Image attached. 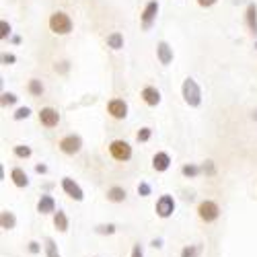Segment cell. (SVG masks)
<instances>
[{
    "label": "cell",
    "mask_w": 257,
    "mask_h": 257,
    "mask_svg": "<svg viewBox=\"0 0 257 257\" xmlns=\"http://www.w3.org/2000/svg\"><path fill=\"white\" fill-rule=\"evenodd\" d=\"M181 95H183V101L189 107H200V103H202V89H200V84L194 78H185L183 80Z\"/></svg>",
    "instance_id": "cell-1"
},
{
    "label": "cell",
    "mask_w": 257,
    "mask_h": 257,
    "mask_svg": "<svg viewBox=\"0 0 257 257\" xmlns=\"http://www.w3.org/2000/svg\"><path fill=\"white\" fill-rule=\"evenodd\" d=\"M48 23H50L52 33H56V35H68L72 31V19L66 13H62V11L54 13Z\"/></svg>",
    "instance_id": "cell-2"
},
{
    "label": "cell",
    "mask_w": 257,
    "mask_h": 257,
    "mask_svg": "<svg viewBox=\"0 0 257 257\" xmlns=\"http://www.w3.org/2000/svg\"><path fill=\"white\" fill-rule=\"evenodd\" d=\"M198 216L204 222H214V220H218V216H220V208L214 200H204L198 206Z\"/></svg>",
    "instance_id": "cell-3"
},
{
    "label": "cell",
    "mask_w": 257,
    "mask_h": 257,
    "mask_svg": "<svg viewBox=\"0 0 257 257\" xmlns=\"http://www.w3.org/2000/svg\"><path fill=\"white\" fill-rule=\"evenodd\" d=\"M109 155L119 161V163H125V161H130L132 159V146L127 144L125 140H113L109 144Z\"/></svg>",
    "instance_id": "cell-4"
},
{
    "label": "cell",
    "mask_w": 257,
    "mask_h": 257,
    "mask_svg": "<svg viewBox=\"0 0 257 257\" xmlns=\"http://www.w3.org/2000/svg\"><path fill=\"white\" fill-rule=\"evenodd\" d=\"M58 146H60V151H62L64 155L74 157V155H78V153H80V148H82V138H80V136H76V134L64 136V138L58 142Z\"/></svg>",
    "instance_id": "cell-5"
},
{
    "label": "cell",
    "mask_w": 257,
    "mask_h": 257,
    "mask_svg": "<svg viewBox=\"0 0 257 257\" xmlns=\"http://www.w3.org/2000/svg\"><path fill=\"white\" fill-rule=\"evenodd\" d=\"M155 212H157L159 218H171V216H173V212H175V200H173V196H169V194L161 196L157 200V204H155Z\"/></svg>",
    "instance_id": "cell-6"
},
{
    "label": "cell",
    "mask_w": 257,
    "mask_h": 257,
    "mask_svg": "<svg viewBox=\"0 0 257 257\" xmlns=\"http://www.w3.org/2000/svg\"><path fill=\"white\" fill-rule=\"evenodd\" d=\"M157 15H159V3H157V0H151V3L144 7L142 17H140V21H142V29H144V31H148V29L153 27V23L157 21Z\"/></svg>",
    "instance_id": "cell-7"
},
{
    "label": "cell",
    "mask_w": 257,
    "mask_h": 257,
    "mask_svg": "<svg viewBox=\"0 0 257 257\" xmlns=\"http://www.w3.org/2000/svg\"><path fill=\"white\" fill-rule=\"evenodd\" d=\"M62 189L66 191L68 198H72V200H76V202H82V200H84L82 187H80L74 179H70V177H64V179H62Z\"/></svg>",
    "instance_id": "cell-8"
},
{
    "label": "cell",
    "mask_w": 257,
    "mask_h": 257,
    "mask_svg": "<svg viewBox=\"0 0 257 257\" xmlns=\"http://www.w3.org/2000/svg\"><path fill=\"white\" fill-rule=\"evenodd\" d=\"M107 113L113 119H125L127 117V103L123 99H111L107 103Z\"/></svg>",
    "instance_id": "cell-9"
},
{
    "label": "cell",
    "mask_w": 257,
    "mask_h": 257,
    "mask_svg": "<svg viewBox=\"0 0 257 257\" xmlns=\"http://www.w3.org/2000/svg\"><path fill=\"white\" fill-rule=\"evenodd\" d=\"M39 121L46 127H56L60 123V113L54 109V107H41L39 109Z\"/></svg>",
    "instance_id": "cell-10"
},
{
    "label": "cell",
    "mask_w": 257,
    "mask_h": 257,
    "mask_svg": "<svg viewBox=\"0 0 257 257\" xmlns=\"http://www.w3.org/2000/svg\"><path fill=\"white\" fill-rule=\"evenodd\" d=\"M157 56H159V62L163 66H169L171 62H173V48H171L167 41H159L157 46Z\"/></svg>",
    "instance_id": "cell-11"
},
{
    "label": "cell",
    "mask_w": 257,
    "mask_h": 257,
    "mask_svg": "<svg viewBox=\"0 0 257 257\" xmlns=\"http://www.w3.org/2000/svg\"><path fill=\"white\" fill-rule=\"evenodd\" d=\"M140 97L144 99V103H146L148 107H157V105L161 103V93H159V89H155V87H144L142 93H140Z\"/></svg>",
    "instance_id": "cell-12"
},
{
    "label": "cell",
    "mask_w": 257,
    "mask_h": 257,
    "mask_svg": "<svg viewBox=\"0 0 257 257\" xmlns=\"http://www.w3.org/2000/svg\"><path fill=\"white\" fill-rule=\"evenodd\" d=\"M169 167H171V157L167 153H157L153 157V169L157 171V173H165Z\"/></svg>",
    "instance_id": "cell-13"
},
{
    "label": "cell",
    "mask_w": 257,
    "mask_h": 257,
    "mask_svg": "<svg viewBox=\"0 0 257 257\" xmlns=\"http://www.w3.org/2000/svg\"><path fill=\"white\" fill-rule=\"evenodd\" d=\"M37 212L39 214H56V200L52 196H41L37 202Z\"/></svg>",
    "instance_id": "cell-14"
},
{
    "label": "cell",
    "mask_w": 257,
    "mask_h": 257,
    "mask_svg": "<svg viewBox=\"0 0 257 257\" xmlns=\"http://www.w3.org/2000/svg\"><path fill=\"white\" fill-rule=\"evenodd\" d=\"M245 19H247L249 31H251V33H257V7H255V3H249V5H247Z\"/></svg>",
    "instance_id": "cell-15"
},
{
    "label": "cell",
    "mask_w": 257,
    "mask_h": 257,
    "mask_svg": "<svg viewBox=\"0 0 257 257\" xmlns=\"http://www.w3.org/2000/svg\"><path fill=\"white\" fill-rule=\"evenodd\" d=\"M11 179H13V183L17 185V187H27L29 185V177H27V173L21 167H15L13 171H11Z\"/></svg>",
    "instance_id": "cell-16"
},
{
    "label": "cell",
    "mask_w": 257,
    "mask_h": 257,
    "mask_svg": "<svg viewBox=\"0 0 257 257\" xmlns=\"http://www.w3.org/2000/svg\"><path fill=\"white\" fill-rule=\"evenodd\" d=\"M125 189L123 187H119V185H113V187H109L107 189V200L109 202H113V204H121L123 200H125Z\"/></svg>",
    "instance_id": "cell-17"
},
{
    "label": "cell",
    "mask_w": 257,
    "mask_h": 257,
    "mask_svg": "<svg viewBox=\"0 0 257 257\" xmlns=\"http://www.w3.org/2000/svg\"><path fill=\"white\" fill-rule=\"evenodd\" d=\"M0 226H3L5 230H13L17 226V218L15 214L9 212V210H3V214H0Z\"/></svg>",
    "instance_id": "cell-18"
},
{
    "label": "cell",
    "mask_w": 257,
    "mask_h": 257,
    "mask_svg": "<svg viewBox=\"0 0 257 257\" xmlns=\"http://www.w3.org/2000/svg\"><path fill=\"white\" fill-rule=\"evenodd\" d=\"M54 226H56L60 232H66V230H68V226H70L68 216H66V214H64L62 210H58V212L54 214Z\"/></svg>",
    "instance_id": "cell-19"
},
{
    "label": "cell",
    "mask_w": 257,
    "mask_h": 257,
    "mask_svg": "<svg viewBox=\"0 0 257 257\" xmlns=\"http://www.w3.org/2000/svg\"><path fill=\"white\" fill-rule=\"evenodd\" d=\"M107 46H109L111 50H121L123 48V35L119 31H113L107 35Z\"/></svg>",
    "instance_id": "cell-20"
},
{
    "label": "cell",
    "mask_w": 257,
    "mask_h": 257,
    "mask_svg": "<svg viewBox=\"0 0 257 257\" xmlns=\"http://www.w3.org/2000/svg\"><path fill=\"white\" fill-rule=\"evenodd\" d=\"M27 89H29V93H31L33 97H41V95H44V91H46V89H44V82H41L39 78H31Z\"/></svg>",
    "instance_id": "cell-21"
},
{
    "label": "cell",
    "mask_w": 257,
    "mask_h": 257,
    "mask_svg": "<svg viewBox=\"0 0 257 257\" xmlns=\"http://www.w3.org/2000/svg\"><path fill=\"white\" fill-rule=\"evenodd\" d=\"M181 173H183V177H189V179H194V177H198L200 173H202V167H198V165H183L181 167Z\"/></svg>",
    "instance_id": "cell-22"
},
{
    "label": "cell",
    "mask_w": 257,
    "mask_h": 257,
    "mask_svg": "<svg viewBox=\"0 0 257 257\" xmlns=\"http://www.w3.org/2000/svg\"><path fill=\"white\" fill-rule=\"evenodd\" d=\"M202 255V245H187L181 249V257H200Z\"/></svg>",
    "instance_id": "cell-23"
},
{
    "label": "cell",
    "mask_w": 257,
    "mask_h": 257,
    "mask_svg": "<svg viewBox=\"0 0 257 257\" xmlns=\"http://www.w3.org/2000/svg\"><path fill=\"white\" fill-rule=\"evenodd\" d=\"M46 255L48 257H62L60 255V251H58V245H56V241L54 239H46Z\"/></svg>",
    "instance_id": "cell-24"
},
{
    "label": "cell",
    "mask_w": 257,
    "mask_h": 257,
    "mask_svg": "<svg viewBox=\"0 0 257 257\" xmlns=\"http://www.w3.org/2000/svg\"><path fill=\"white\" fill-rule=\"evenodd\" d=\"M13 153H15V157H19V159H29V157H31V148L25 146V144H19V146L13 148Z\"/></svg>",
    "instance_id": "cell-25"
},
{
    "label": "cell",
    "mask_w": 257,
    "mask_h": 257,
    "mask_svg": "<svg viewBox=\"0 0 257 257\" xmlns=\"http://www.w3.org/2000/svg\"><path fill=\"white\" fill-rule=\"evenodd\" d=\"M29 115H31L29 107H19V109L13 113V119H15V121H21V119H27Z\"/></svg>",
    "instance_id": "cell-26"
},
{
    "label": "cell",
    "mask_w": 257,
    "mask_h": 257,
    "mask_svg": "<svg viewBox=\"0 0 257 257\" xmlns=\"http://www.w3.org/2000/svg\"><path fill=\"white\" fill-rule=\"evenodd\" d=\"M151 136H153L151 127H140L138 134H136V140H138V142H148V140H151Z\"/></svg>",
    "instance_id": "cell-27"
},
{
    "label": "cell",
    "mask_w": 257,
    "mask_h": 257,
    "mask_svg": "<svg viewBox=\"0 0 257 257\" xmlns=\"http://www.w3.org/2000/svg\"><path fill=\"white\" fill-rule=\"evenodd\" d=\"M95 232H99V234H113L115 232V224H97Z\"/></svg>",
    "instance_id": "cell-28"
},
{
    "label": "cell",
    "mask_w": 257,
    "mask_h": 257,
    "mask_svg": "<svg viewBox=\"0 0 257 257\" xmlns=\"http://www.w3.org/2000/svg\"><path fill=\"white\" fill-rule=\"evenodd\" d=\"M11 35V25L7 23V21H0V37L7 39Z\"/></svg>",
    "instance_id": "cell-29"
},
{
    "label": "cell",
    "mask_w": 257,
    "mask_h": 257,
    "mask_svg": "<svg viewBox=\"0 0 257 257\" xmlns=\"http://www.w3.org/2000/svg\"><path fill=\"white\" fill-rule=\"evenodd\" d=\"M17 95L15 93H3V105H13V103H17Z\"/></svg>",
    "instance_id": "cell-30"
},
{
    "label": "cell",
    "mask_w": 257,
    "mask_h": 257,
    "mask_svg": "<svg viewBox=\"0 0 257 257\" xmlns=\"http://www.w3.org/2000/svg\"><path fill=\"white\" fill-rule=\"evenodd\" d=\"M138 194H140L142 198H146V196H151V185H148V183H144V181H142V183L138 185Z\"/></svg>",
    "instance_id": "cell-31"
},
{
    "label": "cell",
    "mask_w": 257,
    "mask_h": 257,
    "mask_svg": "<svg viewBox=\"0 0 257 257\" xmlns=\"http://www.w3.org/2000/svg\"><path fill=\"white\" fill-rule=\"evenodd\" d=\"M202 171H204L206 175H214V173H216V169H214V163L212 161H206L204 167H202Z\"/></svg>",
    "instance_id": "cell-32"
},
{
    "label": "cell",
    "mask_w": 257,
    "mask_h": 257,
    "mask_svg": "<svg viewBox=\"0 0 257 257\" xmlns=\"http://www.w3.org/2000/svg\"><path fill=\"white\" fill-rule=\"evenodd\" d=\"M3 62L11 66V64H15V62H17V56H15V54H3Z\"/></svg>",
    "instance_id": "cell-33"
},
{
    "label": "cell",
    "mask_w": 257,
    "mask_h": 257,
    "mask_svg": "<svg viewBox=\"0 0 257 257\" xmlns=\"http://www.w3.org/2000/svg\"><path fill=\"white\" fill-rule=\"evenodd\" d=\"M39 251H41V247H39V243H37V241H31V243H29V253H33V255H37Z\"/></svg>",
    "instance_id": "cell-34"
},
{
    "label": "cell",
    "mask_w": 257,
    "mask_h": 257,
    "mask_svg": "<svg viewBox=\"0 0 257 257\" xmlns=\"http://www.w3.org/2000/svg\"><path fill=\"white\" fill-rule=\"evenodd\" d=\"M216 3H218V0H198V5H200V7H204V9H208V7H214Z\"/></svg>",
    "instance_id": "cell-35"
},
{
    "label": "cell",
    "mask_w": 257,
    "mask_h": 257,
    "mask_svg": "<svg viewBox=\"0 0 257 257\" xmlns=\"http://www.w3.org/2000/svg\"><path fill=\"white\" fill-rule=\"evenodd\" d=\"M130 257H144L142 247H140V245H134V247H132V255H130Z\"/></svg>",
    "instance_id": "cell-36"
},
{
    "label": "cell",
    "mask_w": 257,
    "mask_h": 257,
    "mask_svg": "<svg viewBox=\"0 0 257 257\" xmlns=\"http://www.w3.org/2000/svg\"><path fill=\"white\" fill-rule=\"evenodd\" d=\"M35 171H37L39 175H46L48 173V167L46 165H35Z\"/></svg>",
    "instance_id": "cell-37"
},
{
    "label": "cell",
    "mask_w": 257,
    "mask_h": 257,
    "mask_svg": "<svg viewBox=\"0 0 257 257\" xmlns=\"http://www.w3.org/2000/svg\"><path fill=\"white\" fill-rule=\"evenodd\" d=\"M153 247H159V249H161V247H163V241H161V239H155V241H153Z\"/></svg>",
    "instance_id": "cell-38"
},
{
    "label": "cell",
    "mask_w": 257,
    "mask_h": 257,
    "mask_svg": "<svg viewBox=\"0 0 257 257\" xmlns=\"http://www.w3.org/2000/svg\"><path fill=\"white\" fill-rule=\"evenodd\" d=\"M255 50H257V41H255Z\"/></svg>",
    "instance_id": "cell-39"
}]
</instances>
